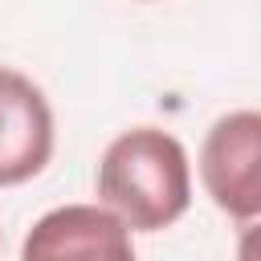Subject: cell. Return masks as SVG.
Segmentation results:
<instances>
[{
  "mask_svg": "<svg viewBox=\"0 0 261 261\" xmlns=\"http://www.w3.org/2000/svg\"><path fill=\"white\" fill-rule=\"evenodd\" d=\"M98 200L139 232L175 224L192 200L184 143L159 126L122 130L98 159Z\"/></svg>",
  "mask_w": 261,
  "mask_h": 261,
  "instance_id": "obj_1",
  "label": "cell"
},
{
  "mask_svg": "<svg viewBox=\"0 0 261 261\" xmlns=\"http://www.w3.org/2000/svg\"><path fill=\"white\" fill-rule=\"evenodd\" d=\"M200 179L224 216L237 224L261 220V110H232L212 122L200 151Z\"/></svg>",
  "mask_w": 261,
  "mask_h": 261,
  "instance_id": "obj_2",
  "label": "cell"
},
{
  "mask_svg": "<svg viewBox=\"0 0 261 261\" xmlns=\"http://www.w3.org/2000/svg\"><path fill=\"white\" fill-rule=\"evenodd\" d=\"M53 155V110L41 86L0 65V188L45 171Z\"/></svg>",
  "mask_w": 261,
  "mask_h": 261,
  "instance_id": "obj_3",
  "label": "cell"
},
{
  "mask_svg": "<svg viewBox=\"0 0 261 261\" xmlns=\"http://www.w3.org/2000/svg\"><path fill=\"white\" fill-rule=\"evenodd\" d=\"M24 261L53 257H98V261H130V224L106 204H65L45 212L24 237Z\"/></svg>",
  "mask_w": 261,
  "mask_h": 261,
  "instance_id": "obj_4",
  "label": "cell"
},
{
  "mask_svg": "<svg viewBox=\"0 0 261 261\" xmlns=\"http://www.w3.org/2000/svg\"><path fill=\"white\" fill-rule=\"evenodd\" d=\"M237 253H241L245 261H261V220H249V224H241Z\"/></svg>",
  "mask_w": 261,
  "mask_h": 261,
  "instance_id": "obj_5",
  "label": "cell"
}]
</instances>
